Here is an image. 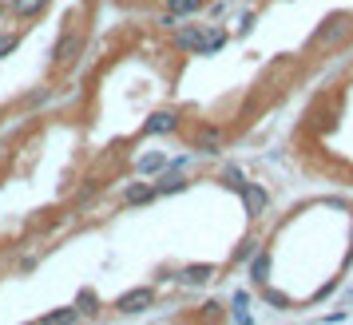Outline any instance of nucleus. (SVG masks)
I'll use <instances>...</instances> for the list:
<instances>
[{
	"mask_svg": "<svg viewBox=\"0 0 353 325\" xmlns=\"http://www.w3.org/2000/svg\"><path fill=\"white\" fill-rule=\"evenodd\" d=\"M258 246H262L258 238H242V242H239V250L230 254V266H242V262H250V254H254Z\"/></svg>",
	"mask_w": 353,
	"mask_h": 325,
	"instance_id": "nucleus-21",
	"label": "nucleus"
},
{
	"mask_svg": "<svg viewBox=\"0 0 353 325\" xmlns=\"http://www.w3.org/2000/svg\"><path fill=\"white\" fill-rule=\"evenodd\" d=\"M223 182L230 187V191H242V187H246V175H242L239 162H226L223 167Z\"/></svg>",
	"mask_w": 353,
	"mask_h": 325,
	"instance_id": "nucleus-20",
	"label": "nucleus"
},
{
	"mask_svg": "<svg viewBox=\"0 0 353 325\" xmlns=\"http://www.w3.org/2000/svg\"><path fill=\"white\" fill-rule=\"evenodd\" d=\"M151 187H155V198H167V195H179V191H187V187H191V179H187L183 171H167V167H163L159 175H155V182H151Z\"/></svg>",
	"mask_w": 353,
	"mask_h": 325,
	"instance_id": "nucleus-9",
	"label": "nucleus"
},
{
	"mask_svg": "<svg viewBox=\"0 0 353 325\" xmlns=\"http://www.w3.org/2000/svg\"><path fill=\"white\" fill-rule=\"evenodd\" d=\"M226 143H230V135L219 123H199L191 131V155H223Z\"/></svg>",
	"mask_w": 353,
	"mask_h": 325,
	"instance_id": "nucleus-2",
	"label": "nucleus"
},
{
	"mask_svg": "<svg viewBox=\"0 0 353 325\" xmlns=\"http://www.w3.org/2000/svg\"><path fill=\"white\" fill-rule=\"evenodd\" d=\"M207 325H219V317H210V322H207Z\"/></svg>",
	"mask_w": 353,
	"mask_h": 325,
	"instance_id": "nucleus-28",
	"label": "nucleus"
},
{
	"mask_svg": "<svg viewBox=\"0 0 353 325\" xmlns=\"http://www.w3.org/2000/svg\"><path fill=\"white\" fill-rule=\"evenodd\" d=\"M226 40H230V32H226V28H219V24H210V32H207V40H203L199 56H214V52L223 48Z\"/></svg>",
	"mask_w": 353,
	"mask_h": 325,
	"instance_id": "nucleus-17",
	"label": "nucleus"
},
{
	"mask_svg": "<svg viewBox=\"0 0 353 325\" xmlns=\"http://www.w3.org/2000/svg\"><path fill=\"white\" fill-rule=\"evenodd\" d=\"M207 8V0H167V8L163 12H171V17H179V20H187V17H199Z\"/></svg>",
	"mask_w": 353,
	"mask_h": 325,
	"instance_id": "nucleus-12",
	"label": "nucleus"
},
{
	"mask_svg": "<svg viewBox=\"0 0 353 325\" xmlns=\"http://www.w3.org/2000/svg\"><path fill=\"white\" fill-rule=\"evenodd\" d=\"M207 32H210V24H179V28H171V48L175 52H194V56H199Z\"/></svg>",
	"mask_w": 353,
	"mask_h": 325,
	"instance_id": "nucleus-4",
	"label": "nucleus"
},
{
	"mask_svg": "<svg viewBox=\"0 0 353 325\" xmlns=\"http://www.w3.org/2000/svg\"><path fill=\"white\" fill-rule=\"evenodd\" d=\"M239 195H242V202H246V218H250V222H258V218L266 214V207H270V191H266L262 182H246Z\"/></svg>",
	"mask_w": 353,
	"mask_h": 325,
	"instance_id": "nucleus-6",
	"label": "nucleus"
},
{
	"mask_svg": "<svg viewBox=\"0 0 353 325\" xmlns=\"http://www.w3.org/2000/svg\"><path fill=\"white\" fill-rule=\"evenodd\" d=\"M334 290H337V277H334V282H325V286H318V290L310 293V302H325V297H330Z\"/></svg>",
	"mask_w": 353,
	"mask_h": 325,
	"instance_id": "nucleus-23",
	"label": "nucleus"
},
{
	"mask_svg": "<svg viewBox=\"0 0 353 325\" xmlns=\"http://www.w3.org/2000/svg\"><path fill=\"white\" fill-rule=\"evenodd\" d=\"M350 32H353V20L350 17H334V20H325L318 32L310 36V44H314V48H334L337 40H345Z\"/></svg>",
	"mask_w": 353,
	"mask_h": 325,
	"instance_id": "nucleus-5",
	"label": "nucleus"
},
{
	"mask_svg": "<svg viewBox=\"0 0 353 325\" xmlns=\"http://www.w3.org/2000/svg\"><path fill=\"white\" fill-rule=\"evenodd\" d=\"M179 282L183 286H207V282H214V266L210 262H191V266L179 270Z\"/></svg>",
	"mask_w": 353,
	"mask_h": 325,
	"instance_id": "nucleus-10",
	"label": "nucleus"
},
{
	"mask_svg": "<svg viewBox=\"0 0 353 325\" xmlns=\"http://www.w3.org/2000/svg\"><path fill=\"white\" fill-rule=\"evenodd\" d=\"M155 306V286H139V290H128L115 297V313L119 317H135V313H147V309Z\"/></svg>",
	"mask_w": 353,
	"mask_h": 325,
	"instance_id": "nucleus-3",
	"label": "nucleus"
},
{
	"mask_svg": "<svg viewBox=\"0 0 353 325\" xmlns=\"http://www.w3.org/2000/svg\"><path fill=\"white\" fill-rule=\"evenodd\" d=\"M0 4H8V0H0Z\"/></svg>",
	"mask_w": 353,
	"mask_h": 325,
	"instance_id": "nucleus-29",
	"label": "nucleus"
},
{
	"mask_svg": "<svg viewBox=\"0 0 353 325\" xmlns=\"http://www.w3.org/2000/svg\"><path fill=\"white\" fill-rule=\"evenodd\" d=\"M72 306H76L80 317H99V309H103V306H99V297H96V290H80Z\"/></svg>",
	"mask_w": 353,
	"mask_h": 325,
	"instance_id": "nucleus-15",
	"label": "nucleus"
},
{
	"mask_svg": "<svg viewBox=\"0 0 353 325\" xmlns=\"http://www.w3.org/2000/svg\"><path fill=\"white\" fill-rule=\"evenodd\" d=\"M258 293H262V302H266V306H274V309H290V306H294V297H290V293H282V290H274L270 282H266V286H258Z\"/></svg>",
	"mask_w": 353,
	"mask_h": 325,
	"instance_id": "nucleus-18",
	"label": "nucleus"
},
{
	"mask_svg": "<svg viewBox=\"0 0 353 325\" xmlns=\"http://www.w3.org/2000/svg\"><path fill=\"white\" fill-rule=\"evenodd\" d=\"M83 28L80 24H68L64 32H60V40H56V48H52V67L56 72H68V67L80 60V52H83Z\"/></svg>",
	"mask_w": 353,
	"mask_h": 325,
	"instance_id": "nucleus-1",
	"label": "nucleus"
},
{
	"mask_svg": "<svg viewBox=\"0 0 353 325\" xmlns=\"http://www.w3.org/2000/svg\"><path fill=\"white\" fill-rule=\"evenodd\" d=\"M250 282H254V286L274 282V250L270 246H258L254 254H250Z\"/></svg>",
	"mask_w": 353,
	"mask_h": 325,
	"instance_id": "nucleus-8",
	"label": "nucleus"
},
{
	"mask_svg": "<svg viewBox=\"0 0 353 325\" xmlns=\"http://www.w3.org/2000/svg\"><path fill=\"white\" fill-rule=\"evenodd\" d=\"M246 302H250V293H246V290H239L234 297H230V306H234V309H246Z\"/></svg>",
	"mask_w": 353,
	"mask_h": 325,
	"instance_id": "nucleus-24",
	"label": "nucleus"
},
{
	"mask_svg": "<svg viewBox=\"0 0 353 325\" xmlns=\"http://www.w3.org/2000/svg\"><path fill=\"white\" fill-rule=\"evenodd\" d=\"M4 8L12 12V20H36L44 8H48V0H8Z\"/></svg>",
	"mask_w": 353,
	"mask_h": 325,
	"instance_id": "nucleus-11",
	"label": "nucleus"
},
{
	"mask_svg": "<svg viewBox=\"0 0 353 325\" xmlns=\"http://www.w3.org/2000/svg\"><path fill=\"white\" fill-rule=\"evenodd\" d=\"M52 99V87H40V92H28L24 96V107H40V103H48Z\"/></svg>",
	"mask_w": 353,
	"mask_h": 325,
	"instance_id": "nucleus-22",
	"label": "nucleus"
},
{
	"mask_svg": "<svg viewBox=\"0 0 353 325\" xmlns=\"http://www.w3.org/2000/svg\"><path fill=\"white\" fill-rule=\"evenodd\" d=\"M83 317L76 313V306H60V309H52V313H44L36 325H80Z\"/></svg>",
	"mask_w": 353,
	"mask_h": 325,
	"instance_id": "nucleus-13",
	"label": "nucleus"
},
{
	"mask_svg": "<svg viewBox=\"0 0 353 325\" xmlns=\"http://www.w3.org/2000/svg\"><path fill=\"white\" fill-rule=\"evenodd\" d=\"M179 131V112L175 107H159L143 119V135H175Z\"/></svg>",
	"mask_w": 353,
	"mask_h": 325,
	"instance_id": "nucleus-7",
	"label": "nucleus"
},
{
	"mask_svg": "<svg viewBox=\"0 0 353 325\" xmlns=\"http://www.w3.org/2000/svg\"><path fill=\"white\" fill-rule=\"evenodd\" d=\"M167 167V151H151L143 159H135V175H159Z\"/></svg>",
	"mask_w": 353,
	"mask_h": 325,
	"instance_id": "nucleus-16",
	"label": "nucleus"
},
{
	"mask_svg": "<svg viewBox=\"0 0 353 325\" xmlns=\"http://www.w3.org/2000/svg\"><path fill=\"white\" fill-rule=\"evenodd\" d=\"M4 28H8V8L0 4V32H4Z\"/></svg>",
	"mask_w": 353,
	"mask_h": 325,
	"instance_id": "nucleus-27",
	"label": "nucleus"
},
{
	"mask_svg": "<svg viewBox=\"0 0 353 325\" xmlns=\"http://www.w3.org/2000/svg\"><path fill=\"white\" fill-rule=\"evenodd\" d=\"M258 20L254 17H242V24H239V36H250V28H254Z\"/></svg>",
	"mask_w": 353,
	"mask_h": 325,
	"instance_id": "nucleus-26",
	"label": "nucleus"
},
{
	"mask_svg": "<svg viewBox=\"0 0 353 325\" xmlns=\"http://www.w3.org/2000/svg\"><path fill=\"white\" fill-rule=\"evenodd\" d=\"M20 40H24V36H20L17 28H4V32H0V60H8V56L20 48Z\"/></svg>",
	"mask_w": 353,
	"mask_h": 325,
	"instance_id": "nucleus-19",
	"label": "nucleus"
},
{
	"mask_svg": "<svg viewBox=\"0 0 353 325\" xmlns=\"http://www.w3.org/2000/svg\"><path fill=\"white\" fill-rule=\"evenodd\" d=\"M159 24L171 32V28H179V17H171V12H159Z\"/></svg>",
	"mask_w": 353,
	"mask_h": 325,
	"instance_id": "nucleus-25",
	"label": "nucleus"
},
{
	"mask_svg": "<svg viewBox=\"0 0 353 325\" xmlns=\"http://www.w3.org/2000/svg\"><path fill=\"white\" fill-rule=\"evenodd\" d=\"M151 198H155V187L151 182H128V191H123V202L128 207H143Z\"/></svg>",
	"mask_w": 353,
	"mask_h": 325,
	"instance_id": "nucleus-14",
	"label": "nucleus"
},
{
	"mask_svg": "<svg viewBox=\"0 0 353 325\" xmlns=\"http://www.w3.org/2000/svg\"><path fill=\"white\" fill-rule=\"evenodd\" d=\"M28 325H36V322H28Z\"/></svg>",
	"mask_w": 353,
	"mask_h": 325,
	"instance_id": "nucleus-30",
	"label": "nucleus"
}]
</instances>
